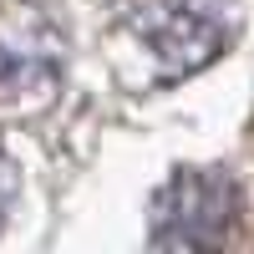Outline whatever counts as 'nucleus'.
<instances>
[{
  "instance_id": "7ed1b4c3",
  "label": "nucleus",
  "mask_w": 254,
  "mask_h": 254,
  "mask_svg": "<svg viewBox=\"0 0 254 254\" xmlns=\"http://www.w3.org/2000/svg\"><path fill=\"white\" fill-rule=\"evenodd\" d=\"M132 20L147 46L183 56V61H203L219 46V31L198 10H188V0H132Z\"/></svg>"
},
{
  "instance_id": "f257e3e1",
  "label": "nucleus",
  "mask_w": 254,
  "mask_h": 254,
  "mask_svg": "<svg viewBox=\"0 0 254 254\" xmlns=\"http://www.w3.org/2000/svg\"><path fill=\"white\" fill-rule=\"evenodd\" d=\"M158 249H224L239 234V188L219 168H183L153 198Z\"/></svg>"
},
{
  "instance_id": "f03ea898",
  "label": "nucleus",
  "mask_w": 254,
  "mask_h": 254,
  "mask_svg": "<svg viewBox=\"0 0 254 254\" xmlns=\"http://www.w3.org/2000/svg\"><path fill=\"white\" fill-rule=\"evenodd\" d=\"M61 76V31L31 0H0V97L46 92Z\"/></svg>"
},
{
  "instance_id": "20e7f679",
  "label": "nucleus",
  "mask_w": 254,
  "mask_h": 254,
  "mask_svg": "<svg viewBox=\"0 0 254 254\" xmlns=\"http://www.w3.org/2000/svg\"><path fill=\"white\" fill-rule=\"evenodd\" d=\"M15 188H20V178H15V168L0 158V224H5V214H10V203H15Z\"/></svg>"
}]
</instances>
